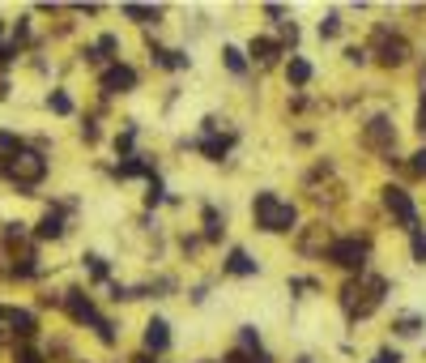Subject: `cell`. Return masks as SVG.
Here are the masks:
<instances>
[{"mask_svg": "<svg viewBox=\"0 0 426 363\" xmlns=\"http://www.w3.org/2000/svg\"><path fill=\"white\" fill-rule=\"evenodd\" d=\"M413 261L426 265V231H413Z\"/></svg>", "mask_w": 426, "mask_h": 363, "instance_id": "obj_25", "label": "cell"}, {"mask_svg": "<svg viewBox=\"0 0 426 363\" xmlns=\"http://www.w3.org/2000/svg\"><path fill=\"white\" fill-rule=\"evenodd\" d=\"M388 141H397L392 120H388V116H376V120L366 124V145H388Z\"/></svg>", "mask_w": 426, "mask_h": 363, "instance_id": "obj_11", "label": "cell"}, {"mask_svg": "<svg viewBox=\"0 0 426 363\" xmlns=\"http://www.w3.org/2000/svg\"><path fill=\"white\" fill-rule=\"evenodd\" d=\"M0 176L13 180L18 188H34L47 176V159L39 150H18V154H0Z\"/></svg>", "mask_w": 426, "mask_h": 363, "instance_id": "obj_2", "label": "cell"}, {"mask_svg": "<svg viewBox=\"0 0 426 363\" xmlns=\"http://www.w3.org/2000/svg\"><path fill=\"white\" fill-rule=\"evenodd\" d=\"M413 171H418V176H426V150H418V154H413Z\"/></svg>", "mask_w": 426, "mask_h": 363, "instance_id": "obj_35", "label": "cell"}, {"mask_svg": "<svg viewBox=\"0 0 426 363\" xmlns=\"http://www.w3.org/2000/svg\"><path fill=\"white\" fill-rule=\"evenodd\" d=\"M345 60H354V65H362V60H366V51H362V47H350V51H345Z\"/></svg>", "mask_w": 426, "mask_h": 363, "instance_id": "obj_38", "label": "cell"}, {"mask_svg": "<svg viewBox=\"0 0 426 363\" xmlns=\"http://www.w3.org/2000/svg\"><path fill=\"white\" fill-rule=\"evenodd\" d=\"M13 363H43V355H39V350H30V346H22V350L13 355Z\"/></svg>", "mask_w": 426, "mask_h": 363, "instance_id": "obj_30", "label": "cell"}, {"mask_svg": "<svg viewBox=\"0 0 426 363\" xmlns=\"http://www.w3.org/2000/svg\"><path fill=\"white\" fill-rule=\"evenodd\" d=\"M376 363H401V355H397V350H380Z\"/></svg>", "mask_w": 426, "mask_h": 363, "instance_id": "obj_37", "label": "cell"}, {"mask_svg": "<svg viewBox=\"0 0 426 363\" xmlns=\"http://www.w3.org/2000/svg\"><path fill=\"white\" fill-rule=\"evenodd\" d=\"M171 346V325L163 317H149L145 325V350H167Z\"/></svg>", "mask_w": 426, "mask_h": 363, "instance_id": "obj_10", "label": "cell"}, {"mask_svg": "<svg viewBox=\"0 0 426 363\" xmlns=\"http://www.w3.org/2000/svg\"><path fill=\"white\" fill-rule=\"evenodd\" d=\"M0 321H9L13 338H22V342L39 334V321H34V312H26V308H0Z\"/></svg>", "mask_w": 426, "mask_h": 363, "instance_id": "obj_7", "label": "cell"}, {"mask_svg": "<svg viewBox=\"0 0 426 363\" xmlns=\"http://www.w3.org/2000/svg\"><path fill=\"white\" fill-rule=\"evenodd\" d=\"M0 34H5V22H0Z\"/></svg>", "mask_w": 426, "mask_h": 363, "instance_id": "obj_40", "label": "cell"}, {"mask_svg": "<svg viewBox=\"0 0 426 363\" xmlns=\"http://www.w3.org/2000/svg\"><path fill=\"white\" fill-rule=\"evenodd\" d=\"M200 150L209 154L213 163H222V159H226V150H231V141H226V137H222V141H218V137H209V141H200Z\"/></svg>", "mask_w": 426, "mask_h": 363, "instance_id": "obj_17", "label": "cell"}, {"mask_svg": "<svg viewBox=\"0 0 426 363\" xmlns=\"http://www.w3.org/2000/svg\"><path fill=\"white\" fill-rule=\"evenodd\" d=\"M34 235H39V239H60V235H64V210H60V205H47V214L39 218Z\"/></svg>", "mask_w": 426, "mask_h": 363, "instance_id": "obj_9", "label": "cell"}, {"mask_svg": "<svg viewBox=\"0 0 426 363\" xmlns=\"http://www.w3.org/2000/svg\"><path fill=\"white\" fill-rule=\"evenodd\" d=\"M98 86H102V94H128V90H137V69L111 65V69L98 77Z\"/></svg>", "mask_w": 426, "mask_h": 363, "instance_id": "obj_5", "label": "cell"}, {"mask_svg": "<svg viewBox=\"0 0 426 363\" xmlns=\"http://www.w3.org/2000/svg\"><path fill=\"white\" fill-rule=\"evenodd\" d=\"M116 47H120V43H116V34H102L94 51H98V60H106V56H116Z\"/></svg>", "mask_w": 426, "mask_h": 363, "instance_id": "obj_22", "label": "cell"}, {"mask_svg": "<svg viewBox=\"0 0 426 363\" xmlns=\"http://www.w3.org/2000/svg\"><path fill=\"white\" fill-rule=\"evenodd\" d=\"M81 137H85V141H98V128H94V120H85V124H81Z\"/></svg>", "mask_w": 426, "mask_h": 363, "instance_id": "obj_36", "label": "cell"}, {"mask_svg": "<svg viewBox=\"0 0 426 363\" xmlns=\"http://www.w3.org/2000/svg\"><path fill=\"white\" fill-rule=\"evenodd\" d=\"M132 363H153V359H149V355H137V359H132Z\"/></svg>", "mask_w": 426, "mask_h": 363, "instance_id": "obj_39", "label": "cell"}, {"mask_svg": "<svg viewBox=\"0 0 426 363\" xmlns=\"http://www.w3.org/2000/svg\"><path fill=\"white\" fill-rule=\"evenodd\" d=\"M252 214H256V227H260V231H269V235H277V231H294V223H298L294 205L282 201L277 192H256Z\"/></svg>", "mask_w": 426, "mask_h": 363, "instance_id": "obj_1", "label": "cell"}, {"mask_svg": "<svg viewBox=\"0 0 426 363\" xmlns=\"http://www.w3.org/2000/svg\"><path fill=\"white\" fill-rule=\"evenodd\" d=\"M247 51H252V60H256V65H273V60L282 56V43H273V39H252Z\"/></svg>", "mask_w": 426, "mask_h": 363, "instance_id": "obj_13", "label": "cell"}, {"mask_svg": "<svg viewBox=\"0 0 426 363\" xmlns=\"http://www.w3.org/2000/svg\"><path fill=\"white\" fill-rule=\"evenodd\" d=\"M85 265H90V274H94L98 282L106 278V261H102V256H94V252H90V256H85Z\"/></svg>", "mask_w": 426, "mask_h": 363, "instance_id": "obj_27", "label": "cell"}, {"mask_svg": "<svg viewBox=\"0 0 426 363\" xmlns=\"http://www.w3.org/2000/svg\"><path fill=\"white\" fill-rule=\"evenodd\" d=\"M116 176H120V180H137V176H149V163L141 159V154H128V159H124V163L116 167Z\"/></svg>", "mask_w": 426, "mask_h": 363, "instance_id": "obj_14", "label": "cell"}, {"mask_svg": "<svg viewBox=\"0 0 426 363\" xmlns=\"http://www.w3.org/2000/svg\"><path fill=\"white\" fill-rule=\"evenodd\" d=\"M380 60L384 65H405L409 60V43L397 39V34H388V30H380Z\"/></svg>", "mask_w": 426, "mask_h": 363, "instance_id": "obj_8", "label": "cell"}, {"mask_svg": "<svg viewBox=\"0 0 426 363\" xmlns=\"http://www.w3.org/2000/svg\"><path fill=\"white\" fill-rule=\"evenodd\" d=\"M397 334H405V338H413V334H418V317H405V321L397 325Z\"/></svg>", "mask_w": 426, "mask_h": 363, "instance_id": "obj_32", "label": "cell"}, {"mask_svg": "<svg viewBox=\"0 0 426 363\" xmlns=\"http://www.w3.org/2000/svg\"><path fill=\"white\" fill-rule=\"evenodd\" d=\"M222 56H226V69H231V73H247V60H243V51H239V47H226Z\"/></svg>", "mask_w": 426, "mask_h": 363, "instance_id": "obj_20", "label": "cell"}, {"mask_svg": "<svg viewBox=\"0 0 426 363\" xmlns=\"http://www.w3.org/2000/svg\"><path fill=\"white\" fill-rule=\"evenodd\" d=\"M384 205H388V214L401 223V227H409V231H418V205L409 201V192L405 188H397V184H388L384 188Z\"/></svg>", "mask_w": 426, "mask_h": 363, "instance_id": "obj_3", "label": "cell"}, {"mask_svg": "<svg viewBox=\"0 0 426 363\" xmlns=\"http://www.w3.org/2000/svg\"><path fill=\"white\" fill-rule=\"evenodd\" d=\"M13 60H18V47H13V43H9V47L0 43V69H5V65H13Z\"/></svg>", "mask_w": 426, "mask_h": 363, "instance_id": "obj_31", "label": "cell"}, {"mask_svg": "<svg viewBox=\"0 0 426 363\" xmlns=\"http://www.w3.org/2000/svg\"><path fill=\"white\" fill-rule=\"evenodd\" d=\"M205 239H222V218L213 205H205Z\"/></svg>", "mask_w": 426, "mask_h": 363, "instance_id": "obj_18", "label": "cell"}, {"mask_svg": "<svg viewBox=\"0 0 426 363\" xmlns=\"http://www.w3.org/2000/svg\"><path fill=\"white\" fill-rule=\"evenodd\" d=\"M298 363H307V359H298Z\"/></svg>", "mask_w": 426, "mask_h": 363, "instance_id": "obj_41", "label": "cell"}, {"mask_svg": "<svg viewBox=\"0 0 426 363\" xmlns=\"http://www.w3.org/2000/svg\"><path fill=\"white\" fill-rule=\"evenodd\" d=\"M5 150L18 154V150H22V137H18V133H0V154H5Z\"/></svg>", "mask_w": 426, "mask_h": 363, "instance_id": "obj_29", "label": "cell"}, {"mask_svg": "<svg viewBox=\"0 0 426 363\" xmlns=\"http://www.w3.org/2000/svg\"><path fill=\"white\" fill-rule=\"evenodd\" d=\"M124 13H128V18H137L141 26H149V22H158V18H163L158 9H145V5H124Z\"/></svg>", "mask_w": 426, "mask_h": 363, "instance_id": "obj_19", "label": "cell"}, {"mask_svg": "<svg viewBox=\"0 0 426 363\" xmlns=\"http://www.w3.org/2000/svg\"><path fill=\"white\" fill-rule=\"evenodd\" d=\"M239 342H243V350H260V334H256L252 325H243V329H239Z\"/></svg>", "mask_w": 426, "mask_h": 363, "instance_id": "obj_23", "label": "cell"}, {"mask_svg": "<svg viewBox=\"0 0 426 363\" xmlns=\"http://www.w3.org/2000/svg\"><path fill=\"white\" fill-rule=\"evenodd\" d=\"M64 308H69V317L77 321V325H94L98 321V312H94V299L81 291V286H73V291H64V299H60Z\"/></svg>", "mask_w": 426, "mask_h": 363, "instance_id": "obj_6", "label": "cell"}, {"mask_svg": "<svg viewBox=\"0 0 426 363\" xmlns=\"http://www.w3.org/2000/svg\"><path fill=\"white\" fill-rule=\"evenodd\" d=\"M26 39H30V18H22V22L13 26V47H22Z\"/></svg>", "mask_w": 426, "mask_h": 363, "instance_id": "obj_28", "label": "cell"}, {"mask_svg": "<svg viewBox=\"0 0 426 363\" xmlns=\"http://www.w3.org/2000/svg\"><path fill=\"white\" fill-rule=\"evenodd\" d=\"M418 133L426 137V90H422V107H418Z\"/></svg>", "mask_w": 426, "mask_h": 363, "instance_id": "obj_33", "label": "cell"}, {"mask_svg": "<svg viewBox=\"0 0 426 363\" xmlns=\"http://www.w3.org/2000/svg\"><path fill=\"white\" fill-rule=\"evenodd\" d=\"M226 363H269V355H264V350H247V355H243V350H235Z\"/></svg>", "mask_w": 426, "mask_h": 363, "instance_id": "obj_21", "label": "cell"}, {"mask_svg": "<svg viewBox=\"0 0 426 363\" xmlns=\"http://www.w3.org/2000/svg\"><path fill=\"white\" fill-rule=\"evenodd\" d=\"M256 270H260V265L252 261L243 248H231V256H226V274H235V278H252Z\"/></svg>", "mask_w": 426, "mask_h": 363, "instance_id": "obj_12", "label": "cell"}, {"mask_svg": "<svg viewBox=\"0 0 426 363\" xmlns=\"http://www.w3.org/2000/svg\"><path fill=\"white\" fill-rule=\"evenodd\" d=\"M337 30H341V18H337V13H329L324 22H320V39H333Z\"/></svg>", "mask_w": 426, "mask_h": 363, "instance_id": "obj_24", "label": "cell"}, {"mask_svg": "<svg viewBox=\"0 0 426 363\" xmlns=\"http://www.w3.org/2000/svg\"><path fill=\"white\" fill-rule=\"evenodd\" d=\"M329 261L341 270H362L366 265V244L362 239H333L329 244Z\"/></svg>", "mask_w": 426, "mask_h": 363, "instance_id": "obj_4", "label": "cell"}, {"mask_svg": "<svg viewBox=\"0 0 426 363\" xmlns=\"http://www.w3.org/2000/svg\"><path fill=\"white\" fill-rule=\"evenodd\" d=\"M5 235H9V239H22V235H26V223H9Z\"/></svg>", "mask_w": 426, "mask_h": 363, "instance_id": "obj_34", "label": "cell"}, {"mask_svg": "<svg viewBox=\"0 0 426 363\" xmlns=\"http://www.w3.org/2000/svg\"><path fill=\"white\" fill-rule=\"evenodd\" d=\"M47 107L56 112V116H73V98H69L64 90H51V94H47Z\"/></svg>", "mask_w": 426, "mask_h": 363, "instance_id": "obj_16", "label": "cell"}, {"mask_svg": "<svg viewBox=\"0 0 426 363\" xmlns=\"http://www.w3.org/2000/svg\"><path fill=\"white\" fill-rule=\"evenodd\" d=\"M286 77H290V86H307V81H311V65H307L303 56H294L290 69H286Z\"/></svg>", "mask_w": 426, "mask_h": 363, "instance_id": "obj_15", "label": "cell"}, {"mask_svg": "<svg viewBox=\"0 0 426 363\" xmlns=\"http://www.w3.org/2000/svg\"><path fill=\"white\" fill-rule=\"evenodd\" d=\"M163 192H167V188H163V180L149 176V192H145V201H149V205H158V201H163Z\"/></svg>", "mask_w": 426, "mask_h": 363, "instance_id": "obj_26", "label": "cell"}]
</instances>
